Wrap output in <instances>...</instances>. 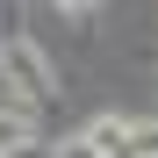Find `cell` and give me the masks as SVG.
I'll list each match as a JSON object with an SVG mask.
<instances>
[{
    "label": "cell",
    "mask_w": 158,
    "mask_h": 158,
    "mask_svg": "<svg viewBox=\"0 0 158 158\" xmlns=\"http://www.w3.org/2000/svg\"><path fill=\"white\" fill-rule=\"evenodd\" d=\"M0 72H7V86L29 94V101H50V94H58V65L43 58V43L29 29H7V36H0Z\"/></svg>",
    "instance_id": "cell-1"
},
{
    "label": "cell",
    "mask_w": 158,
    "mask_h": 158,
    "mask_svg": "<svg viewBox=\"0 0 158 158\" xmlns=\"http://www.w3.org/2000/svg\"><path fill=\"white\" fill-rule=\"evenodd\" d=\"M58 158H94V151H86V144H79V137H72V144H58Z\"/></svg>",
    "instance_id": "cell-3"
},
{
    "label": "cell",
    "mask_w": 158,
    "mask_h": 158,
    "mask_svg": "<svg viewBox=\"0 0 158 158\" xmlns=\"http://www.w3.org/2000/svg\"><path fill=\"white\" fill-rule=\"evenodd\" d=\"M22 144H36V122L22 115V108H0V158H15Z\"/></svg>",
    "instance_id": "cell-2"
}]
</instances>
